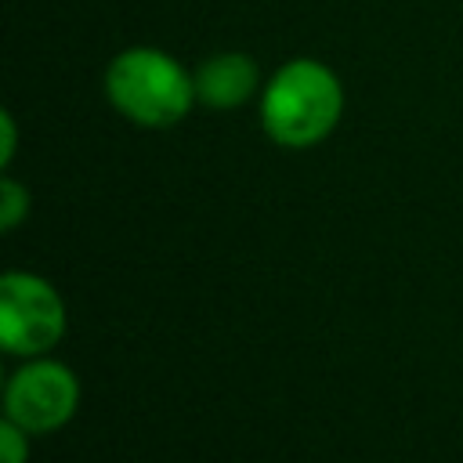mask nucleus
<instances>
[{
	"label": "nucleus",
	"mask_w": 463,
	"mask_h": 463,
	"mask_svg": "<svg viewBox=\"0 0 463 463\" xmlns=\"http://www.w3.org/2000/svg\"><path fill=\"white\" fill-rule=\"evenodd\" d=\"M69 329V307L58 286L36 271L0 275V347L11 358L51 354Z\"/></svg>",
	"instance_id": "nucleus-3"
},
{
	"label": "nucleus",
	"mask_w": 463,
	"mask_h": 463,
	"mask_svg": "<svg viewBox=\"0 0 463 463\" xmlns=\"http://www.w3.org/2000/svg\"><path fill=\"white\" fill-rule=\"evenodd\" d=\"M83 387L72 365L54 354L22 358L4 383V420L18 423L33 438L61 430L80 409Z\"/></svg>",
	"instance_id": "nucleus-4"
},
{
	"label": "nucleus",
	"mask_w": 463,
	"mask_h": 463,
	"mask_svg": "<svg viewBox=\"0 0 463 463\" xmlns=\"http://www.w3.org/2000/svg\"><path fill=\"white\" fill-rule=\"evenodd\" d=\"M29 210H33L29 188H25L18 177L4 174V181H0V228H4V232H14V228L29 217Z\"/></svg>",
	"instance_id": "nucleus-6"
},
{
	"label": "nucleus",
	"mask_w": 463,
	"mask_h": 463,
	"mask_svg": "<svg viewBox=\"0 0 463 463\" xmlns=\"http://www.w3.org/2000/svg\"><path fill=\"white\" fill-rule=\"evenodd\" d=\"M195 98L203 109L232 112L260 98V87L268 76H260V65L246 51H213L195 69Z\"/></svg>",
	"instance_id": "nucleus-5"
},
{
	"label": "nucleus",
	"mask_w": 463,
	"mask_h": 463,
	"mask_svg": "<svg viewBox=\"0 0 463 463\" xmlns=\"http://www.w3.org/2000/svg\"><path fill=\"white\" fill-rule=\"evenodd\" d=\"M33 434L22 430L11 420H0V463H29V445Z\"/></svg>",
	"instance_id": "nucleus-7"
},
{
	"label": "nucleus",
	"mask_w": 463,
	"mask_h": 463,
	"mask_svg": "<svg viewBox=\"0 0 463 463\" xmlns=\"http://www.w3.org/2000/svg\"><path fill=\"white\" fill-rule=\"evenodd\" d=\"M101 90L105 101L141 130H170L199 105L192 69L152 43L116 51L105 65Z\"/></svg>",
	"instance_id": "nucleus-2"
},
{
	"label": "nucleus",
	"mask_w": 463,
	"mask_h": 463,
	"mask_svg": "<svg viewBox=\"0 0 463 463\" xmlns=\"http://www.w3.org/2000/svg\"><path fill=\"white\" fill-rule=\"evenodd\" d=\"M344 83L340 76L318 58H289L275 72H268L257 116L268 141L289 152H304L322 145L344 119Z\"/></svg>",
	"instance_id": "nucleus-1"
},
{
	"label": "nucleus",
	"mask_w": 463,
	"mask_h": 463,
	"mask_svg": "<svg viewBox=\"0 0 463 463\" xmlns=\"http://www.w3.org/2000/svg\"><path fill=\"white\" fill-rule=\"evenodd\" d=\"M14 148H18V123H14V112L4 109L0 112V166L4 170L14 163Z\"/></svg>",
	"instance_id": "nucleus-8"
}]
</instances>
